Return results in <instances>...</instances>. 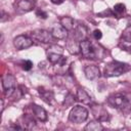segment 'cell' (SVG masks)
Here are the masks:
<instances>
[{
    "instance_id": "e0dca14e",
    "label": "cell",
    "mask_w": 131,
    "mask_h": 131,
    "mask_svg": "<svg viewBox=\"0 0 131 131\" xmlns=\"http://www.w3.org/2000/svg\"><path fill=\"white\" fill-rule=\"evenodd\" d=\"M77 100L84 104H90L91 103V96L88 94V92L83 88H78L77 90Z\"/></svg>"
},
{
    "instance_id": "ffe728a7",
    "label": "cell",
    "mask_w": 131,
    "mask_h": 131,
    "mask_svg": "<svg viewBox=\"0 0 131 131\" xmlns=\"http://www.w3.org/2000/svg\"><path fill=\"white\" fill-rule=\"evenodd\" d=\"M23 119H24V123H20V124L23 125L24 129H32L35 126V120L32 117L28 115H24Z\"/></svg>"
},
{
    "instance_id": "8992f818",
    "label": "cell",
    "mask_w": 131,
    "mask_h": 131,
    "mask_svg": "<svg viewBox=\"0 0 131 131\" xmlns=\"http://www.w3.org/2000/svg\"><path fill=\"white\" fill-rule=\"evenodd\" d=\"M80 52L82 53V55L85 58L94 59V58L97 57V52H96L95 47L87 39H85V40L80 42Z\"/></svg>"
},
{
    "instance_id": "5bb4252c",
    "label": "cell",
    "mask_w": 131,
    "mask_h": 131,
    "mask_svg": "<svg viewBox=\"0 0 131 131\" xmlns=\"http://www.w3.org/2000/svg\"><path fill=\"white\" fill-rule=\"evenodd\" d=\"M38 92L41 98L48 104H52L54 100V94L51 90L46 89L45 87H38Z\"/></svg>"
},
{
    "instance_id": "ac0fdd59",
    "label": "cell",
    "mask_w": 131,
    "mask_h": 131,
    "mask_svg": "<svg viewBox=\"0 0 131 131\" xmlns=\"http://www.w3.org/2000/svg\"><path fill=\"white\" fill-rule=\"evenodd\" d=\"M59 24L68 31H72L75 28V20L71 16H62L59 19Z\"/></svg>"
},
{
    "instance_id": "d4e9b609",
    "label": "cell",
    "mask_w": 131,
    "mask_h": 131,
    "mask_svg": "<svg viewBox=\"0 0 131 131\" xmlns=\"http://www.w3.org/2000/svg\"><path fill=\"white\" fill-rule=\"evenodd\" d=\"M92 35H93V37H94L95 40H99L102 37V34H101V31L100 30H94L93 33H92Z\"/></svg>"
},
{
    "instance_id": "7402d4cb",
    "label": "cell",
    "mask_w": 131,
    "mask_h": 131,
    "mask_svg": "<svg viewBox=\"0 0 131 131\" xmlns=\"http://www.w3.org/2000/svg\"><path fill=\"white\" fill-rule=\"evenodd\" d=\"M75 101H76L75 96H74L73 94H68V95L66 96L64 100H63V106H64V107H69V106L73 105Z\"/></svg>"
},
{
    "instance_id": "9c48e42d",
    "label": "cell",
    "mask_w": 131,
    "mask_h": 131,
    "mask_svg": "<svg viewBox=\"0 0 131 131\" xmlns=\"http://www.w3.org/2000/svg\"><path fill=\"white\" fill-rule=\"evenodd\" d=\"M92 114L94 118L100 122L102 121H108L110 120V115L105 111V108L100 105V104H93L92 105Z\"/></svg>"
},
{
    "instance_id": "8fae6325",
    "label": "cell",
    "mask_w": 131,
    "mask_h": 131,
    "mask_svg": "<svg viewBox=\"0 0 131 131\" xmlns=\"http://www.w3.org/2000/svg\"><path fill=\"white\" fill-rule=\"evenodd\" d=\"M84 74H85V77L89 80H94V79H97L99 76H100V71H99V68L95 64H89V66H86L84 68Z\"/></svg>"
},
{
    "instance_id": "44dd1931",
    "label": "cell",
    "mask_w": 131,
    "mask_h": 131,
    "mask_svg": "<svg viewBox=\"0 0 131 131\" xmlns=\"http://www.w3.org/2000/svg\"><path fill=\"white\" fill-rule=\"evenodd\" d=\"M125 11H126V6L123 3H118L114 6V14L117 15V16L122 15Z\"/></svg>"
},
{
    "instance_id": "2e32d148",
    "label": "cell",
    "mask_w": 131,
    "mask_h": 131,
    "mask_svg": "<svg viewBox=\"0 0 131 131\" xmlns=\"http://www.w3.org/2000/svg\"><path fill=\"white\" fill-rule=\"evenodd\" d=\"M66 47L71 54H78L80 52V42L76 39H69L67 41Z\"/></svg>"
},
{
    "instance_id": "5b68a950",
    "label": "cell",
    "mask_w": 131,
    "mask_h": 131,
    "mask_svg": "<svg viewBox=\"0 0 131 131\" xmlns=\"http://www.w3.org/2000/svg\"><path fill=\"white\" fill-rule=\"evenodd\" d=\"M31 38L35 41L41 42V43H52L53 41V36L51 34V32H48L46 30L43 29H37L31 32Z\"/></svg>"
},
{
    "instance_id": "7c38bea8",
    "label": "cell",
    "mask_w": 131,
    "mask_h": 131,
    "mask_svg": "<svg viewBox=\"0 0 131 131\" xmlns=\"http://www.w3.org/2000/svg\"><path fill=\"white\" fill-rule=\"evenodd\" d=\"M32 107V112L34 114V116L40 121V122H46L47 119H48V116H47V112L45 111V108H43L42 106L36 104V103H33L31 105Z\"/></svg>"
},
{
    "instance_id": "4fadbf2b",
    "label": "cell",
    "mask_w": 131,
    "mask_h": 131,
    "mask_svg": "<svg viewBox=\"0 0 131 131\" xmlns=\"http://www.w3.org/2000/svg\"><path fill=\"white\" fill-rule=\"evenodd\" d=\"M51 34L53 36L54 39H58V40H64L68 37V30H66L60 24L54 26L51 29Z\"/></svg>"
},
{
    "instance_id": "83f0119b",
    "label": "cell",
    "mask_w": 131,
    "mask_h": 131,
    "mask_svg": "<svg viewBox=\"0 0 131 131\" xmlns=\"http://www.w3.org/2000/svg\"><path fill=\"white\" fill-rule=\"evenodd\" d=\"M53 4H56V5H58V4H61L62 2H63V0H50Z\"/></svg>"
},
{
    "instance_id": "d6986e66",
    "label": "cell",
    "mask_w": 131,
    "mask_h": 131,
    "mask_svg": "<svg viewBox=\"0 0 131 131\" xmlns=\"http://www.w3.org/2000/svg\"><path fill=\"white\" fill-rule=\"evenodd\" d=\"M103 129H104L103 126L101 125L100 121H98V120H94V121L89 122L84 128V130H86V131H101Z\"/></svg>"
},
{
    "instance_id": "4316f807",
    "label": "cell",
    "mask_w": 131,
    "mask_h": 131,
    "mask_svg": "<svg viewBox=\"0 0 131 131\" xmlns=\"http://www.w3.org/2000/svg\"><path fill=\"white\" fill-rule=\"evenodd\" d=\"M1 13H2V16H1V21H4V20H5V16H8V14H6L4 10H2V11H1Z\"/></svg>"
},
{
    "instance_id": "603a6c76",
    "label": "cell",
    "mask_w": 131,
    "mask_h": 131,
    "mask_svg": "<svg viewBox=\"0 0 131 131\" xmlns=\"http://www.w3.org/2000/svg\"><path fill=\"white\" fill-rule=\"evenodd\" d=\"M122 39H123L125 42L131 43V26L124 30V32H123V34H122Z\"/></svg>"
},
{
    "instance_id": "cb8c5ba5",
    "label": "cell",
    "mask_w": 131,
    "mask_h": 131,
    "mask_svg": "<svg viewBox=\"0 0 131 131\" xmlns=\"http://www.w3.org/2000/svg\"><path fill=\"white\" fill-rule=\"evenodd\" d=\"M21 68H23V70H25V71H30V70H31V69L33 68V62H32L31 60L27 59V60L23 61Z\"/></svg>"
},
{
    "instance_id": "484cf974",
    "label": "cell",
    "mask_w": 131,
    "mask_h": 131,
    "mask_svg": "<svg viewBox=\"0 0 131 131\" xmlns=\"http://www.w3.org/2000/svg\"><path fill=\"white\" fill-rule=\"evenodd\" d=\"M36 15L38 17H41V18H44V19L47 17V13L45 11H43V10H40V9L36 11Z\"/></svg>"
},
{
    "instance_id": "9a60e30c",
    "label": "cell",
    "mask_w": 131,
    "mask_h": 131,
    "mask_svg": "<svg viewBox=\"0 0 131 131\" xmlns=\"http://www.w3.org/2000/svg\"><path fill=\"white\" fill-rule=\"evenodd\" d=\"M74 36L75 39L78 40L79 42L83 41L86 39L87 36V29L84 25H78L77 27L74 28Z\"/></svg>"
},
{
    "instance_id": "52a82bcc",
    "label": "cell",
    "mask_w": 131,
    "mask_h": 131,
    "mask_svg": "<svg viewBox=\"0 0 131 131\" xmlns=\"http://www.w3.org/2000/svg\"><path fill=\"white\" fill-rule=\"evenodd\" d=\"M33 45V39L26 35H18L13 39V46L17 50H24Z\"/></svg>"
},
{
    "instance_id": "7a4b0ae2",
    "label": "cell",
    "mask_w": 131,
    "mask_h": 131,
    "mask_svg": "<svg viewBox=\"0 0 131 131\" xmlns=\"http://www.w3.org/2000/svg\"><path fill=\"white\" fill-rule=\"evenodd\" d=\"M87 118L88 111L82 105H75L69 114V121L74 124H81L85 122Z\"/></svg>"
},
{
    "instance_id": "6da1fadb",
    "label": "cell",
    "mask_w": 131,
    "mask_h": 131,
    "mask_svg": "<svg viewBox=\"0 0 131 131\" xmlns=\"http://www.w3.org/2000/svg\"><path fill=\"white\" fill-rule=\"evenodd\" d=\"M130 67L129 64L125 63V62H121V61H111L108 62L105 68H104V76L107 78L111 77H118L121 76L122 74L126 73L127 71H129Z\"/></svg>"
},
{
    "instance_id": "3957f363",
    "label": "cell",
    "mask_w": 131,
    "mask_h": 131,
    "mask_svg": "<svg viewBox=\"0 0 131 131\" xmlns=\"http://www.w3.org/2000/svg\"><path fill=\"white\" fill-rule=\"evenodd\" d=\"M107 102L112 107L118 108V110H124L127 108L130 104V100L121 93L112 94L107 98Z\"/></svg>"
},
{
    "instance_id": "277c9868",
    "label": "cell",
    "mask_w": 131,
    "mask_h": 131,
    "mask_svg": "<svg viewBox=\"0 0 131 131\" xmlns=\"http://www.w3.org/2000/svg\"><path fill=\"white\" fill-rule=\"evenodd\" d=\"M2 87L7 97H11L16 88V79L11 74H6L2 77Z\"/></svg>"
},
{
    "instance_id": "ba28073f",
    "label": "cell",
    "mask_w": 131,
    "mask_h": 131,
    "mask_svg": "<svg viewBox=\"0 0 131 131\" xmlns=\"http://www.w3.org/2000/svg\"><path fill=\"white\" fill-rule=\"evenodd\" d=\"M35 0H15L13 3L14 9L20 13H26L29 12L31 10H33V8L35 7Z\"/></svg>"
},
{
    "instance_id": "30bf717a",
    "label": "cell",
    "mask_w": 131,
    "mask_h": 131,
    "mask_svg": "<svg viewBox=\"0 0 131 131\" xmlns=\"http://www.w3.org/2000/svg\"><path fill=\"white\" fill-rule=\"evenodd\" d=\"M47 59L53 63V64H58L60 67H63L67 62V58L58 52H52V51H47Z\"/></svg>"
}]
</instances>
